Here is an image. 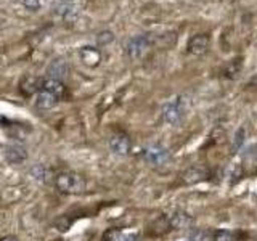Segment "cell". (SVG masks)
Listing matches in <instances>:
<instances>
[{"label":"cell","instance_id":"4","mask_svg":"<svg viewBox=\"0 0 257 241\" xmlns=\"http://www.w3.org/2000/svg\"><path fill=\"white\" fill-rule=\"evenodd\" d=\"M142 156L151 166H164L166 163H169V159H171V151L166 147H163V145L155 143L145 148Z\"/></svg>","mask_w":257,"mask_h":241},{"label":"cell","instance_id":"7","mask_svg":"<svg viewBox=\"0 0 257 241\" xmlns=\"http://www.w3.org/2000/svg\"><path fill=\"white\" fill-rule=\"evenodd\" d=\"M68 74H69V66L66 60H63V58L53 60L47 68V79H55L63 82V79H66Z\"/></svg>","mask_w":257,"mask_h":241},{"label":"cell","instance_id":"14","mask_svg":"<svg viewBox=\"0 0 257 241\" xmlns=\"http://www.w3.org/2000/svg\"><path fill=\"white\" fill-rule=\"evenodd\" d=\"M103 241H140V236L137 233H124L119 228H111L104 233Z\"/></svg>","mask_w":257,"mask_h":241},{"label":"cell","instance_id":"2","mask_svg":"<svg viewBox=\"0 0 257 241\" xmlns=\"http://www.w3.org/2000/svg\"><path fill=\"white\" fill-rule=\"evenodd\" d=\"M187 108H188V100L185 98V96H179L177 100L164 104L163 111H161V116H163V120L166 124L177 126L183 119Z\"/></svg>","mask_w":257,"mask_h":241},{"label":"cell","instance_id":"9","mask_svg":"<svg viewBox=\"0 0 257 241\" xmlns=\"http://www.w3.org/2000/svg\"><path fill=\"white\" fill-rule=\"evenodd\" d=\"M169 225L174 230H183V228H190L193 225V217L185 212V211H175L167 217Z\"/></svg>","mask_w":257,"mask_h":241},{"label":"cell","instance_id":"8","mask_svg":"<svg viewBox=\"0 0 257 241\" xmlns=\"http://www.w3.org/2000/svg\"><path fill=\"white\" fill-rule=\"evenodd\" d=\"M209 44H211V39H209L207 34H196L188 40L187 50L193 56H201L207 52Z\"/></svg>","mask_w":257,"mask_h":241},{"label":"cell","instance_id":"5","mask_svg":"<svg viewBox=\"0 0 257 241\" xmlns=\"http://www.w3.org/2000/svg\"><path fill=\"white\" fill-rule=\"evenodd\" d=\"M109 150L116 156H127L132 150L131 139L125 134H114L109 139Z\"/></svg>","mask_w":257,"mask_h":241},{"label":"cell","instance_id":"19","mask_svg":"<svg viewBox=\"0 0 257 241\" xmlns=\"http://www.w3.org/2000/svg\"><path fill=\"white\" fill-rule=\"evenodd\" d=\"M214 241H236V235L231 230H215Z\"/></svg>","mask_w":257,"mask_h":241},{"label":"cell","instance_id":"17","mask_svg":"<svg viewBox=\"0 0 257 241\" xmlns=\"http://www.w3.org/2000/svg\"><path fill=\"white\" fill-rule=\"evenodd\" d=\"M241 68H243V63H241V58L231 60L227 66L223 68V74L227 79H236L241 72Z\"/></svg>","mask_w":257,"mask_h":241},{"label":"cell","instance_id":"16","mask_svg":"<svg viewBox=\"0 0 257 241\" xmlns=\"http://www.w3.org/2000/svg\"><path fill=\"white\" fill-rule=\"evenodd\" d=\"M42 88H47L48 92H52L55 95H58L60 98H63L64 95V84L60 82V80H55V79H44V84H42Z\"/></svg>","mask_w":257,"mask_h":241},{"label":"cell","instance_id":"20","mask_svg":"<svg viewBox=\"0 0 257 241\" xmlns=\"http://www.w3.org/2000/svg\"><path fill=\"white\" fill-rule=\"evenodd\" d=\"M244 139H246V131L243 127L238 129V132L235 134V140H233V151H239L244 145Z\"/></svg>","mask_w":257,"mask_h":241},{"label":"cell","instance_id":"3","mask_svg":"<svg viewBox=\"0 0 257 241\" xmlns=\"http://www.w3.org/2000/svg\"><path fill=\"white\" fill-rule=\"evenodd\" d=\"M151 45H153V39L148 34H140V36L131 37L125 44V55L134 61L142 60L143 56L148 53Z\"/></svg>","mask_w":257,"mask_h":241},{"label":"cell","instance_id":"21","mask_svg":"<svg viewBox=\"0 0 257 241\" xmlns=\"http://www.w3.org/2000/svg\"><path fill=\"white\" fill-rule=\"evenodd\" d=\"M112 40H114V34H112L111 31H101L98 32V36H96V44L98 45H109Z\"/></svg>","mask_w":257,"mask_h":241},{"label":"cell","instance_id":"23","mask_svg":"<svg viewBox=\"0 0 257 241\" xmlns=\"http://www.w3.org/2000/svg\"><path fill=\"white\" fill-rule=\"evenodd\" d=\"M56 228H58L60 231H66V230H69V227H71V220H68L66 217H61V219H58L56 220Z\"/></svg>","mask_w":257,"mask_h":241},{"label":"cell","instance_id":"1","mask_svg":"<svg viewBox=\"0 0 257 241\" xmlns=\"http://www.w3.org/2000/svg\"><path fill=\"white\" fill-rule=\"evenodd\" d=\"M55 187L64 195H79V193L85 191L87 182L80 174L68 171L55 177Z\"/></svg>","mask_w":257,"mask_h":241},{"label":"cell","instance_id":"10","mask_svg":"<svg viewBox=\"0 0 257 241\" xmlns=\"http://www.w3.org/2000/svg\"><path fill=\"white\" fill-rule=\"evenodd\" d=\"M60 96L58 95H55L52 92H48L47 88H40L37 96H36V104H37V108H42V109H52L55 108L56 104L60 103Z\"/></svg>","mask_w":257,"mask_h":241},{"label":"cell","instance_id":"13","mask_svg":"<svg viewBox=\"0 0 257 241\" xmlns=\"http://www.w3.org/2000/svg\"><path fill=\"white\" fill-rule=\"evenodd\" d=\"M207 179V172L201 167H190L182 174V180L187 185H195Z\"/></svg>","mask_w":257,"mask_h":241},{"label":"cell","instance_id":"6","mask_svg":"<svg viewBox=\"0 0 257 241\" xmlns=\"http://www.w3.org/2000/svg\"><path fill=\"white\" fill-rule=\"evenodd\" d=\"M4 158L10 164H23L28 159V150L20 143H12L7 145L4 150Z\"/></svg>","mask_w":257,"mask_h":241},{"label":"cell","instance_id":"15","mask_svg":"<svg viewBox=\"0 0 257 241\" xmlns=\"http://www.w3.org/2000/svg\"><path fill=\"white\" fill-rule=\"evenodd\" d=\"M188 241H214V230L209 228H195L190 231Z\"/></svg>","mask_w":257,"mask_h":241},{"label":"cell","instance_id":"12","mask_svg":"<svg viewBox=\"0 0 257 241\" xmlns=\"http://www.w3.org/2000/svg\"><path fill=\"white\" fill-rule=\"evenodd\" d=\"M79 56H80V60H82V63L88 68L98 66L101 61V53L98 48H95V47H82L79 50Z\"/></svg>","mask_w":257,"mask_h":241},{"label":"cell","instance_id":"22","mask_svg":"<svg viewBox=\"0 0 257 241\" xmlns=\"http://www.w3.org/2000/svg\"><path fill=\"white\" fill-rule=\"evenodd\" d=\"M23 5L29 12H37L42 7V0H23Z\"/></svg>","mask_w":257,"mask_h":241},{"label":"cell","instance_id":"18","mask_svg":"<svg viewBox=\"0 0 257 241\" xmlns=\"http://www.w3.org/2000/svg\"><path fill=\"white\" fill-rule=\"evenodd\" d=\"M32 179L37 182H48V175H50V169L45 167L44 164H34L31 167Z\"/></svg>","mask_w":257,"mask_h":241},{"label":"cell","instance_id":"11","mask_svg":"<svg viewBox=\"0 0 257 241\" xmlns=\"http://www.w3.org/2000/svg\"><path fill=\"white\" fill-rule=\"evenodd\" d=\"M42 84H44V79L36 77V76H26V77L21 79L20 90H21L23 95L31 96L34 93H39V90L42 88Z\"/></svg>","mask_w":257,"mask_h":241},{"label":"cell","instance_id":"24","mask_svg":"<svg viewBox=\"0 0 257 241\" xmlns=\"http://www.w3.org/2000/svg\"><path fill=\"white\" fill-rule=\"evenodd\" d=\"M0 241H20L18 238H15V236H5V238H2Z\"/></svg>","mask_w":257,"mask_h":241}]
</instances>
